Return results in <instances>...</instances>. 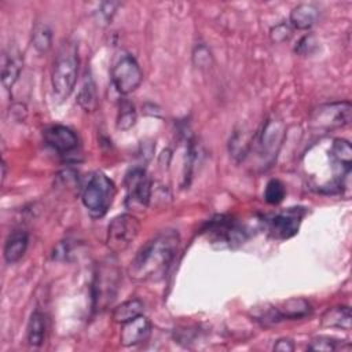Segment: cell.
Returning a JSON list of instances; mask_svg holds the SVG:
<instances>
[{
    "label": "cell",
    "mask_w": 352,
    "mask_h": 352,
    "mask_svg": "<svg viewBox=\"0 0 352 352\" xmlns=\"http://www.w3.org/2000/svg\"><path fill=\"white\" fill-rule=\"evenodd\" d=\"M179 243L180 235L176 230L158 232L135 254L128 267V275L139 282L161 279L173 263Z\"/></svg>",
    "instance_id": "cell-1"
},
{
    "label": "cell",
    "mask_w": 352,
    "mask_h": 352,
    "mask_svg": "<svg viewBox=\"0 0 352 352\" xmlns=\"http://www.w3.org/2000/svg\"><path fill=\"white\" fill-rule=\"evenodd\" d=\"M78 47L73 40H65L54 59L51 87L56 100L63 102L74 89L78 74Z\"/></svg>",
    "instance_id": "cell-2"
},
{
    "label": "cell",
    "mask_w": 352,
    "mask_h": 352,
    "mask_svg": "<svg viewBox=\"0 0 352 352\" xmlns=\"http://www.w3.org/2000/svg\"><path fill=\"white\" fill-rule=\"evenodd\" d=\"M116 195V186L104 173L98 172L88 180L81 199L87 210L94 217H102L107 213Z\"/></svg>",
    "instance_id": "cell-3"
},
{
    "label": "cell",
    "mask_w": 352,
    "mask_h": 352,
    "mask_svg": "<svg viewBox=\"0 0 352 352\" xmlns=\"http://www.w3.org/2000/svg\"><path fill=\"white\" fill-rule=\"evenodd\" d=\"M118 282H120V272L116 263L107 260L98 265L95 279H94V287H92L95 309L98 311L104 309L109 307V304L113 302L117 294Z\"/></svg>",
    "instance_id": "cell-4"
},
{
    "label": "cell",
    "mask_w": 352,
    "mask_h": 352,
    "mask_svg": "<svg viewBox=\"0 0 352 352\" xmlns=\"http://www.w3.org/2000/svg\"><path fill=\"white\" fill-rule=\"evenodd\" d=\"M352 106L349 102H333L319 106L311 116V128L319 133L342 128L351 122Z\"/></svg>",
    "instance_id": "cell-5"
},
{
    "label": "cell",
    "mask_w": 352,
    "mask_h": 352,
    "mask_svg": "<svg viewBox=\"0 0 352 352\" xmlns=\"http://www.w3.org/2000/svg\"><path fill=\"white\" fill-rule=\"evenodd\" d=\"M139 230L140 224L135 216L129 213L116 216L107 227L106 245L109 250L114 254L124 252L131 245V242L135 241Z\"/></svg>",
    "instance_id": "cell-6"
},
{
    "label": "cell",
    "mask_w": 352,
    "mask_h": 352,
    "mask_svg": "<svg viewBox=\"0 0 352 352\" xmlns=\"http://www.w3.org/2000/svg\"><path fill=\"white\" fill-rule=\"evenodd\" d=\"M111 80L120 94L128 95L140 85L143 80V73L139 63L132 55H124L113 66Z\"/></svg>",
    "instance_id": "cell-7"
},
{
    "label": "cell",
    "mask_w": 352,
    "mask_h": 352,
    "mask_svg": "<svg viewBox=\"0 0 352 352\" xmlns=\"http://www.w3.org/2000/svg\"><path fill=\"white\" fill-rule=\"evenodd\" d=\"M208 231L212 235L213 242H217L221 246L228 248L243 243L246 236V231L243 230L242 226H239L235 220L224 216L213 219L209 224Z\"/></svg>",
    "instance_id": "cell-8"
},
{
    "label": "cell",
    "mask_w": 352,
    "mask_h": 352,
    "mask_svg": "<svg viewBox=\"0 0 352 352\" xmlns=\"http://www.w3.org/2000/svg\"><path fill=\"white\" fill-rule=\"evenodd\" d=\"M305 214L302 208H289L275 214L268 221V232L275 239H289L298 232L301 220Z\"/></svg>",
    "instance_id": "cell-9"
},
{
    "label": "cell",
    "mask_w": 352,
    "mask_h": 352,
    "mask_svg": "<svg viewBox=\"0 0 352 352\" xmlns=\"http://www.w3.org/2000/svg\"><path fill=\"white\" fill-rule=\"evenodd\" d=\"M126 202L146 206L151 198V183L143 168H132L125 176Z\"/></svg>",
    "instance_id": "cell-10"
},
{
    "label": "cell",
    "mask_w": 352,
    "mask_h": 352,
    "mask_svg": "<svg viewBox=\"0 0 352 352\" xmlns=\"http://www.w3.org/2000/svg\"><path fill=\"white\" fill-rule=\"evenodd\" d=\"M283 125L279 120L275 118H270L267 120L263 131H261V136L258 140V148H260V154L270 160L274 158L280 147L282 139H283Z\"/></svg>",
    "instance_id": "cell-11"
},
{
    "label": "cell",
    "mask_w": 352,
    "mask_h": 352,
    "mask_svg": "<svg viewBox=\"0 0 352 352\" xmlns=\"http://www.w3.org/2000/svg\"><path fill=\"white\" fill-rule=\"evenodd\" d=\"M45 143L58 153L66 154L77 148L78 139L74 131L65 125H51L44 131Z\"/></svg>",
    "instance_id": "cell-12"
},
{
    "label": "cell",
    "mask_w": 352,
    "mask_h": 352,
    "mask_svg": "<svg viewBox=\"0 0 352 352\" xmlns=\"http://www.w3.org/2000/svg\"><path fill=\"white\" fill-rule=\"evenodd\" d=\"M150 334H151L150 320L146 316L139 315L138 318L122 323L120 341L124 346H133L147 341Z\"/></svg>",
    "instance_id": "cell-13"
},
{
    "label": "cell",
    "mask_w": 352,
    "mask_h": 352,
    "mask_svg": "<svg viewBox=\"0 0 352 352\" xmlns=\"http://www.w3.org/2000/svg\"><path fill=\"white\" fill-rule=\"evenodd\" d=\"M22 56L16 48H8L3 54L1 60V84L4 88L11 89L18 81L22 70Z\"/></svg>",
    "instance_id": "cell-14"
},
{
    "label": "cell",
    "mask_w": 352,
    "mask_h": 352,
    "mask_svg": "<svg viewBox=\"0 0 352 352\" xmlns=\"http://www.w3.org/2000/svg\"><path fill=\"white\" fill-rule=\"evenodd\" d=\"M29 235L25 230H14L6 239L4 243V258L7 263L14 264L22 258L28 249Z\"/></svg>",
    "instance_id": "cell-15"
},
{
    "label": "cell",
    "mask_w": 352,
    "mask_h": 352,
    "mask_svg": "<svg viewBox=\"0 0 352 352\" xmlns=\"http://www.w3.org/2000/svg\"><path fill=\"white\" fill-rule=\"evenodd\" d=\"M319 15L318 8L314 4L302 3L294 7L290 12V25L298 30H307L316 22Z\"/></svg>",
    "instance_id": "cell-16"
},
{
    "label": "cell",
    "mask_w": 352,
    "mask_h": 352,
    "mask_svg": "<svg viewBox=\"0 0 352 352\" xmlns=\"http://www.w3.org/2000/svg\"><path fill=\"white\" fill-rule=\"evenodd\" d=\"M351 308L349 307H334L331 309H327L322 319L320 324L323 327H337V329H344L349 330L351 329Z\"/></svg>",
    "instance_id": "cell-17"
},
{
    "label": "cell",
    "mask_w": 352,
    "mask_h": 352,
    "mask_svg": "<svg viewBox=\"0 0 352 352\" xmlns=\"http://www.w3.org/2000/svg\"><path fill=\"white\" fill-rule=\"evenodd\" d=\"M45 316L40 311H34L30 315L26 331V340L32 346H40L45 338Z\"/></svg>",
    "instance_id": "cell-18"
},
{
    "label": "cell",
    "mask_w": 352,
    "mask_h": 352,
    "mask_svg": "<svg viewBox=\"0 0 352 352\" xmlns=\"http://www.w3.org/2000/svg\"><path fill=\"white\" fill-rule=\"evenodd\" d=\"M32 45L38 54H45L52 45V30L44 22H36L32 30Z\"/></svg>",
    "instance_id": "cell-19"
},
{
    "label": "cell",
    "mask_w": 352,
    "mask_h": 352,
    "mask_svg": "<svg viewBox=\"0 0 352 352\" xmlns=\"http://www.w3.org/2000/svg\"><path fill=\"white\" fill-rule=\"evenodd\" d=\"M143 312V302L139 298H132L128 301H124L113 311V319L117 323H125L129 322Z\"/></svg>",
    "instance_id": "cell-20"
},
{
    "label": "cell",
    "mask_w": 352,
    "mask_h": 352,
    "mask_svg": "<svg viewBox=\"0 0 352 352\" xmlns=\"http://www.w3.org/2000/svg\"><path fill=\"white\" fill-rule=\"evenodd\" d=\"M282 319H298L311 312V305L304 298H290L278 308Z\"/></svg>",
    "instance_id": "cell-21"
},
{
    "label": "cell",
    "mask_w": 352,
    "mask_h": 352,
    "mask_svg": "<svg viewBox=\"0 0 352 352\" xmlns=\"http://www.w3.org/2000/svg\"><path fill=\"white\" fill-rule=\"evenodd\" d=\"M78 104L85 110V111H95L98 107V96H96V89L95 84L91 78H87L85 82L82 84L78 96H77Z\"/></svg>",
    "instance_id": "cell-22"
},
{
    "label": "cell",
    "mask_w": 352,
    "mask_h": 352,
    "mask_svg": "<svg viewBox=\"0 0 352 352\" xmlns=\"http://www.w3.org/2000/svg\"><path fill=\"white\" fill-rule=\"evenodd\" d=\"M249 146H250V139L246 135V132L235 131L230 138V153L238 161L243 160V157L248 154Z\"/></svg>",
    "instance_id": "cell-23"
},
{
    "label": "cell",
    "mask_w": 352,
    "mask_h": 352,
    "mask_svg": "<svg viewBox=\"0 0 352 352\" xmlns=\"http://www.w3.org/2000/svg\"><path fill=\"white\" fill-rule=\"evenodd\" d=\"M136 122V111L133 104L129 100H122L118 107L117 116V128L121 131L131 129Z\"/></svg>",
    "instance_id": "cell-24"
},
{
    "label": "cell",
    "mask_w": 352,
    "mask_h": 352,
    "mask_svg": "<svg viewBox=\"0 0 352 352\" xmlns=\"http://www.w3.org/2000/svg\"><path fill=\"white\" fill-rule=\"evenodd\" d=\"M286 194L285 184L278 179H271L264 190V199L270 205H278L283 201Z\"/></svg>",
    "instance_id": "cell-25"
},
{
    "label": "cell",
    "mask_w": 352,
    "mask_h": 352,
    "mask_svg": "<svg viewBox=\"0 0 352 352\" xmlns=\"http://www.w3.org/2000/svg\"><path fill=\"white\" fill-rule=\"evenodd\" d=\"M253 318L264 324H272V323H278V322L283 320L278 308L272 307V305H264L261 308L256 307L253 309Z\"/></svg>",
    "instance_id": "cell-26"
},
{
    "label": "cell",
    "mask_w": 352,
    "mask_h": 352,
    "mask_svg": "<svg viewBox=\"0 0 352 352\" xmlns=\"http://www.w3.org/2000/svg\"><path fill=\"white\" fill-rule=\"evenodd\" d=\"M192 62L197 67L205 69L212 63V54L205 44H198L192 51Z\"/></svg>",
    "instance_id": "cell-27"
},
{
    "label": "cell",
    "mask_w": 352,
    "mask_h": 352,
    "mask_svg": "<svg viewBox=\"0 0 352 352\" xmlns=\"http://www.w3.org/2000/svg\"><path fill=\"white\" fill-rule=\"evenodd\" d=\"M292 37V28L289 23H278L270 30V38L275 44H280L287 41Z\"/></svg>",
    "instance_id": "cell-28"
},
{
    "label": "cell",
    "mask_w": 352,
    "mask_h": 352,
    "mask_svg": "<svg viewBox=\"0 0 352 352\" xmlns=\"http://www.w3.org/2000/svg\"><path fill=\"white\" fill-rule=\"evenodd\" d=\"M318 50V41L312 34H307L300 38V41L296 45V52L302 56L312 55Z\"/></svg>",
    "instance_id": "cell-29"
},
{
    "label": "cell",
    "mask_w": 352,
    "mask_h": 352,
    "mask_svg": "<svg viewBox=\"0 0 352 352\" xmlns=\"http://www.w3.org/2000/svg\"><path fill=\"white\" fill-rule=\"evenodd\" d=\"M309 351H326V352H330V351H334L337 346H336V341L334 340H330L327 337H316L314 338L309 345L307 346Z\"/></svg>",
    "instance_id": "cell-30"
},
{
    "label": "cell",
    "mask_w": 352,
    "mask_h": 352,
    "mask_svg": "<svg viewBox=\"0 0 352 352\" xmlns=\"http://www.w3.org/2000/svg\"><path fill=\"white\" fill-rule=\"evenodd\" d=\"M117 6H118V3H102V6H100V11H99V15H100V18H102V21H104V22H110L111 21V18H113V15L116 14V8H117Z\"/></svg>",
    "instance_id": "cell-31"
},
{
    "label": "cell",
    "mask_w": 352,
    "mask_h": 352,
    "mask_svg": "<svg viewBox=\"0 0 352 352\" xmlns=\"http://www.w3.org/2000/svg\"><path fill=\"white\" fill-rule=\"evenodd\" d=\"M293 349H294V344L289 338H280L274 345V351H279V352H292Z\"/></svg>",
    "instance_id": "cell-32"
}]
</instances>
